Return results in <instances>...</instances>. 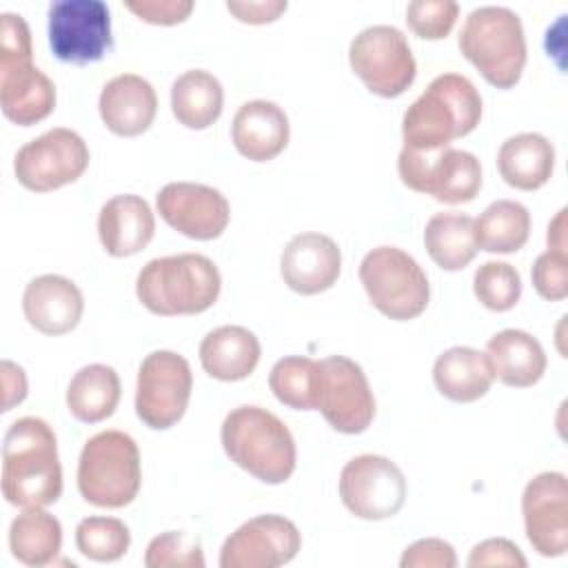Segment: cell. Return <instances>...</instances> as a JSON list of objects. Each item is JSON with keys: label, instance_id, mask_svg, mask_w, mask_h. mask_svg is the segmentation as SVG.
Wrapping results in <instances>:
<instances>
[{"label": "cell", "instance_id": "cell-40", "mask_svg": "<svg viewBox=\"0 0 568 568\" xmlns=\"http://www.w3.org/2000/svg\"><path fill=\"white\" fill-rule=\"evenodd\" d=\"M470 568H484V566H510V568H526L528 561L521 555L519 546L506 537H490L473 546L468 561Z\"/></svg>", "mask_w": 568, "mask_h": 568}, {"label": "cell", "instance_id": "cell-6", "mask_svg": "<svg viewBox=\"0 0 568 568\" xmlns=\"http://www.w3.org/2000/svg\"><path fill=\"white\" fill-rule=\"evenodd\" d=\"M457 42L462 55L488 84L510 89L519 82L528 49L521 18L513 9L499 4L473 9L462 24Z\"/></svg>", "mask_w": 568, "mask_h": 568}, {"label": "cell", "instance_id": "cell-4", "mask_svg": "<svg viewBox=\"0 0 568 568\" xmlns=\"http://www.w3.org/2000/svg\"><path fill=\"white\" fill-rule=\"evenodd\" d=\"M222 291L215 262L202 253L149 260L135 277V295L146 311L162 317L209 311Z\"/></svg>", "mask_w": 568, "mask_h": 568}, {"label": "cell", "instance_id": "cell-42", "mask_svg": "<svg viewBox=\"0 0 568 568\" xmlns=\"http://www.w3.org/2000/svg\"><path fill=\"white\" fill-rule=\"evenodd\" d=\"M286 0H229L226 9L240 20L248 24H266L277 20L286 11Z\"/></svg>", "mask_w": 568, "mask_h": 568}, {"label": "cell", "instance_id": "cell-1", "mask_svg": "<svg viewBox=\"0 0 568 568\" xmlns=\"http://www.w3.org/2000/svg\"><path fill=\"white\" fill-rule=\"evenodd\" d=\"M2 495L11 506L55 504L62 495V464L53 428L33 415L16 419L2 439Z\"/></svg>", "mask_w": 568, "mask_h": 568}, {"label": "cell", "instance_id": "cell-13", "mask_svg": "<svg viewBox=\"0 0 568 568\" xmlns=\"http://www.w3.org/2000/svg\"><path fill=\"white\" fill-rule=\"evenodd\" d=\"M89 160L91 153L84 138L73 129L55 126L18 149L13 173L24 189L47 193L82 178Z\"/></svg>", "mask_w": 568, "mask_h": 568}, {"label": "cell", "instance_id": "cell-8", "mask_svg": "<svg viewBox=\"0 0 568 568\" xmlns=\"http://www.w3.org/2000/svg\"><path fill=\"white\" fill-rule=\"evenodd\" d=\"M359 282L371 304L397 322L422 315L430 302L426 271L399 246L371 248L359 262Z\"/></svg>", "mask_w": 568, "mask_h": 568}, {"label": "cell", "instance_id": "cell-17", "mask_svg": "<svg viewBox=\"0 0 568 568\" xmlns=\"http://www.w3.org/2000/svg\"><path fill=\"white\" fill-rule=\"evenodd\" d=\"M526 539L541 557H561L568 550V481L564 473L544 470L521 493Z\"/></svg>", "mask_w": 568, "mask_h": 568}, {"label": "cell", "instance_id": "cell-27", "mask_svg": "<svg viewBox=\"0 0 568 568\" xmlns=\"http://www.w3.org/2000/svg\"><path fill=\"white\" fill-rule=\"evenodd\" d=\"M433 382L446 399L470 404L490 390L495 375L486 353L473 346H450L437 355Z\"/></svg>", "mask_w": 568, "mask_h": 568}, {"label": "cell", "instance_id": "cell-35", "mask_svg": "<svg viewBox=\"0 0 568 568\" xmlns=\"http://www.w3.org/2000/svg\"><path fill=\"white\" fill-rule=\"evenodd\" d=\"M473 293L488 311H510L521 297V275L508 262L488 260L473 275Z\"/></svg>", "mask_w": 568, "mask_h": 568}, {"label": "cell", "instance_id": "cell-2", "mask_svg": "<svg viewBox=\"0 0 568 568\" xmlns=\"http://www.w3.org/2000/svg\"><path fill=\"white\" fill-rule=\"evenodd\" d=\"M481 95L462 73H442L404 111V149L433 153L468 135L481 120Z\"/></svg>", "mask_w": 568, "mask_h": 568}, {"label": "cell", "instance_id": "cell-3", "mask_svg": "<svg viewBox=\"0 0 568 568\" xmlns=\"http://www.w3.org/2000/svg\"><path fill=\"white\" fill-rule=\"evenodd\" d=\"M220 442L226 457L264 484H284L297 464V448L288 426L271 410L253 404L226 413Z\"/></svg>", "mask_w": 568, "mask_h": 568}, {"label": "cell", "instance_id": "cell-44", "mask_svg": "<svg viewBox=\"0 0 568 568\" xmlns=\"http://www.w3.org/2000/svg\"><path fill=\"white\" fill-rule=\"evenodd\" d=\"M566 209H559L557 215L550 220L548 224V233H546V242H548V248L550 251H566V244H568V235H566Z\"/></svg>", "mask_w": 568, "mask_h": 568}, {"label": "cell", "instance_id": "cell-28", "mask_svg": "<svg viewBox=\"0 0 568 568\" xmlns=\"http://www.w3.org/2000/svg\"><path fill=\"white\" fill-rule=\"evenodd\" d=\"M222 82L206 69H189L171 84L173 118L186 129H209L222 115Z\"/></svg>", "mask_w": 568, "mask_h": 568}, {"label": "cell", "instance_id": "cell-26", "mask_svg": "<svg viewBox=\"0 0 568 568\" xmlns=\"http://www.w3.org/2000/svg\"><path fill=\"white\" fill-rule=\"evenodd\" d=\"M497 171L508 186L537 191L552 178L555 146L546 135L535 131L510 135L497 151Z\"/></svg>", "mask_w": 568, "mask_h": 568}, {"label": "cell", "instance_id": "cell-24", "mask_svg": "<svg viewBox=\"0 0 568 568\" xmlns=\"http://www.w3.org/2000/svg\"><path fill=\"white\" fill-rule=\"evenodd\" d=\"M200 364L204 373L220 382L248 377L262 357L260 339L240 324H224L209 331L200 342Z\"/></svg>", "mask_w": 568, "mask_h": 568}, {"label": "cell", "instance_id": "cell-37", "mask_svg": "<svg viewBox=\"0 0 568 568\" xmlns=\"http://www.w3.org/2000/svg\"><path fill=\"white\" fill-rule=\"evenodd\" d=\"M459 16V4L455 0H413L406 7L408 29L424 40L446 38Z\"/></svg>", "mask_w": 568, "mask_h": 568}, {"label": "cell", "instance_id": "cell-23", "mask_svg": "<svg viewBox=\"0 0 568 568\" xmlns=\"http://www.w3.org/2000/svg\"><path fill=\"white\" fill-rule=\"evenodd\" d=\"M231 138L237 153L246 160L268 162L288 144V115L273 100H248L233 115Z\"/></svg>", "mask_w": 568, "mask_h": 568}, {"label": "cell", "instance_id": "cell-9", "mask_svg": "<svg viewBox=\"0 0 568 568\" xmlns=\"http://www.w3.org/2000/svg\"><path fill=\"white\" fill-rule=\"evenodd\" d=\"M315 410L344 435L364 433L375 417V397L362 366L346 355L315 362Z\"/></svg>", "mask_w": 568, "mask_h": 568}, {"label": "cell", "instance_id": "cell-12", "mask_svg": "<svg viewBox=\"0 0 568 568\" xmlns=\"http://www.w3.org/2000/svg\"><path fill=\"white\" fill-rule=\"evenodd\" d=\"M397 173L410 191L426 193L444 204L470 202L481 189V164L477 155L453 146L433 153H417L402 146Z\"/></svg>", "mask_w": 568, "mask_h": 568}, {"label": "cell", "instance_id": "cell-14", "mask_svg": "<svg viewBox=\"0 0 568 568\" xmlns=\"http://www.w3.org/2000/svg\"><path fill=\"white\" fill-rule=\"evenodd\" d=\"M337 488L346 510L366 521L397 515L408 495L402 468L393 459L373 453L348 459L339 473Z\"/></svg>", "mask_w": 568, "mask_h": 568}, {"label": "cell", "instance_id": "cell-22", "mask_svg": "<svg viewBox=\"0 0 568 568\" xmlns=\"http://www.w3.org/2000/svg\"><path fill=\"white\" fill-rule=\"evenodd\" d=\"M153 233L155 215L142 195H113L98 213V237L111 257H129L140 253L149 246Z\"/></svg>", "mask_w": 568, "mask_h": 568}, {"label": "cell", "instance_id": "cell-34", "mask_svg": "<svg viewBox=\"0 0 568 568\" xmlns=\"http://www.w3.org/2000/svg\"><path fill=\"white\" fill-rule=\"evenodd\" d=\"M315 362L317 359L313 357L286 355L273 364L268 373V386L284 406L295 410H315Z\"/></svg>", "mask_w": 568, "mask_h": 568}, {"label": "cell", "instance_id": "cell-18", "mask_svg": "<svg viewBox=\"0 0 568 568\" xmlns=\"http://www.w3.org/2000/svg\"><path fill=\"white\" fill-rule=\"evenodd\" d=\"M160 217L191 240H215L231 222V204L222 191L200 182H169L155 195Z\"/></svg>", "mask_w": 568, "mask_h": 568}, {"label": "cell", "instance_id": "cell-10", "mask_svg": "<svg viewBox=\"0 0 568 568\" xmlns=\"http://www.w3.org/2000/svg\"><path fill=\"white\" fill-rule=\"evenodd\" d=\"M348 64L366 89L379 98L402 95L417 75L408 38L393 24L362 29L351 40Z\"/></svg>", "mask_w": 568, "mask_h": 568}, {"label": "cell", "instance_id": "cell-30", "mask_svg": "<svg viewBox=\"0 0 568 568\" xmlns=\"http://www.w3.org/2000/svg\"><path fill=\"white\" fill-rule=\"evenodd\" d=\"M473 224L475 220L459 211H442L428 217L424 226V246L439 268L462 271L475 260L479 248Z\"/></svg>", "mask_w": 568, "mask_h": 568}, {"label": "cell", "instance_id": "cell-36", "mask_svg": "<svg viewBox=\"0 0 568 568\" xmlns=\"http://www.w3.org/2000/svg\"><path fill=\"white\" fill-rule=\"evenodd\" d=\"M204 552L197 539L184 530H166L155 535L144 550L146 568H204Z\"/></svg>", "mask_w": 568, "mask_h": 568}, {"label": "cell", "instance_id": "cell-16", "mask_svg": "<svg viewBox=\"0 0 568 568\" xmlns=\"http://www.w3.org/2000/svg\"><path fill=\"white\" fill-rule=\"evenodd\" d=\"M302 535L284 515H257L237 526L220 548L222 568H277L297 557Z\"/></svg>", "mask_w": 568, "mask_h": 568}, {"label": "cell", "instance_id": "cell-5", "mask_svg": "<svg viewBox=\"0 0 568 568\" xmlns=\"http://www.w3.org/2000/svg\"><path fill=\"white\" fill-rule=\"evenodd\" d=\"M55 84L33 64L31 31L20 13L0 16V106L7 120L31 126L55 109Z\"/></svg>", "mask_w": 568, "mask_h": 568}, {"label": "cell", "instance_id": "cell-33", "mask_svg": "<svg viewBox=\"0 0 568 568\" xmlns=\"http://www.w3.org/2000/svg\"><path fill=\"white\" fill-rule=\"evenodd\" d=\"M75 546L87 559L111 564L126 555L131 532L129 526L118 517L91 515L75 526Z\"/></svg>", "mask_w": 568, "mask_h": 568}, {"label": "cell", "instance_id": "cell-15", "mask_svg": "<svg viewBox=\"0 0 568 568\" xmlns=\"http://www.w3.org/2000/svg\"><path fill=\"white\" fill-rule=\"evenodd\" d=\"M49 44L69 64L98 62L113 47L111 13L102 0H55L49 4Z\"/></svg>", "mask_w": 568, "mask_h": 568}, {"label": "cell", "instance_id": "cell-7", "mask_svg": "<svg viewBox=\"0 0 568 568\" xmlns=\"http://www.w3.org/2000/svg\"><path fill=\"white\" fill-rule=\"evenodd\" d=\"M142 484L140 448L129 433L100 430L89 437L78 459V490L98 508L129 506Z\"/></svg>", "mask_w": 568, "mask_h": 568}, {"label": "cell", "instance_id": "cell-43", "mask_svg": "<svg viewBox=\"0 0 568 568\" xmlns=\"http://www.w3.org/2000/svg\"><path fill=\"white\" fill-rule=\"evenodd\" d=\"M24 368L11 359H2V410H11L27 397Z\"/></svg>", "mask_w": 568, "mask_h": 568}, {"label": "cell", "instance_id": "cell-11", "mask_svg": "<svg viewBox=\"0 0 568 568\" xmlns=\"http://www.w3.org/2000/svg\"><path fill=\"white\" fill-rule=\"evenodd\" d=\"M193 373L184 355L160 348L149 353L138 371L135 415L153 430L175 426L191 399Z\"/></svg>", "mask_w": 568, "mask_h": 568}, {"label": "cell", "instance_id": "cell-38", "mask_svg": "<svg viewBox=\"0 0 568 568\" xmlns=\"http://www.w3.org/2000/svg\"><path fill=\"white\" fill-rule=\"evenodd\" d=\"M530 277L539 297L561 302L568 295V253L546 248L537 255Z\"/></svg>", "mask_w": 568, "mask_h": 568}, {"label": "cell", "instance_id": "cell-41", "mask_svg": "<svg viewBox=\"0 0 568 568\" xmlns=\"http://www.w3.org/2000/svg\"><path fill=\"white\" fill-rule=\"evenodd\" d=\"M124 7L149 24H180L195 9L193 0H126Z\"/></svg>", "mask_w": 568, "mask_h": 568}, {"label": "cell", "instance_id": "cell-32", "mask_svg": "<svg viewBox=\"0 0 568 568\" xmlns=\"http://www.w3.org/2000/svg\"><path fill=\"white\" fill-rule=\"evenodd\" d=\"M530 211L517 200H495L475 220V242L486 253H515L530 237Z\"/></svg>", "mask_w": 568, "mask_h": 568}, {"label": "cell", "instance_id": "cell-25", "mask_svg": "<svg viewBox=\"0 0 568 568\" xmlns=\"http://www.w3.org/2000/svg\"><path fill=\"white\" fill-rule=\"evenodd\" d=\"M486 355L495 379L513 388H528L537 384L548 366L541 342L521 328L497 331L486 342Z\"/></svg>", "mask_w": 568, "mask_h": 568}, {"label": "cell", "instance_id": "cell-29", "mask_svg": "<svg viewBox=\"0 0 568 568\" xmlns=\"http://www.w3.org/2000/svg\"><path fill=\"white\" fill-rule=\"evenodd\" d=\"M122 395L115 368L106 364L82 366L67 386V408L82 424H98L111 417Z\"/></svg>", "mask_w": 568, "mask_h": 568}, {"label": "cell", "instance_id": "cell-21", "mask_svg": "<svg viewBox=\"0 0 568 568\" xmlns=\"http://www.w3.org/2000/svg\"><path fill=\"white\" fill-rule=\"evenodd\" d=\"M98 109L111 133L133 138L153 124L158 95L146 78L138 73H120L102 87Z\"/></svg>", "mask_w": 568, "mask_h": 568}, {"label": "cell", "instance_id": "cell-39", "mask_svg": "<svg viewBox=\"0 0 568 568\" xmlns=\"http://www.w3.org/2000/svg\"><path fill=\"white\" fill-rule=\"evenodd\" d=\"M402 568H455V548L439 537H424L404 548L399 557Z\"/></svg>", "mask_w": 568, "mask_h": 568}, {"label": "cell", "instance_id": "cell-20", "mask_svg": "<svg viewBox=\"0 0 568 568\" xmlns=\"http://www.w3.org/2000/svg\"><path fill=\"white\" fill-rule=\"evenodd\" d=\"M24 320L44 335L73 331L84 313V295L78 284L58 273L33 277L22 293Z\"/></svg>", "mask_w": 568, "mask_h": 568}, {"label": "cell", "instance_id": "cell-19", "mask_svg": "<svg viewBox=\"0 0 568 568\" xmlns=\"http://www.w3.org/2000/svg\"><path fill=\"white\" fill-rule=\"evenodd\" d=\"M342 271V251L337 242L320 231L293 235L282 255L280 273L284 284L300 295H317L328 291Z\"/></svg>", "mask_w": 568, "mask_h": 568}, {"label": "cell", "instance_id": "cell-31", "mask_svg": "<svg viewBox=\"0 0 568 568\" xmlns=\"http://www.w3.org/2000/svg\"><path fill=\"white\" fill-rule=\"evenodd\" d=\"M9 548L24 566H47L62 550V524L44 506L22 508L9 526Z\"/></svg>", "mask_w": 568, "mask_h": 568}]
</instances>
